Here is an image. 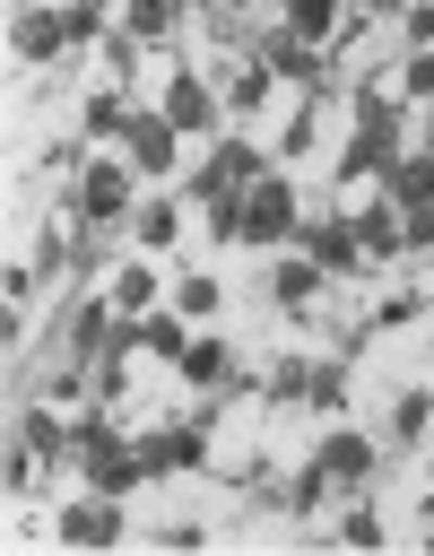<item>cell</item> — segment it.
Instances as JSON below:
<instances>
[{"instance_id": "obj_1", "label": "cell", "mask_w": 434, "mask_h": 556, "mask_svg": "<svg viewBox=\"0 0 434 556\" xmlns=\"http://www.w3.org/2000/svg\"><path fill=\"white\" fill-rule=\"evenodd\" d=\"M391 165H399V113L365 96V113H356V148L339 156V174H347V182H365V174H391Z\"/></svg>"}, {"instance_id": "obj_2", "label": "cell", "mask_w": 434, "mask_h": 556, "mask_svg": "<svg viewBox=\"0 0 434 556\" xmlns=\"http://www.w3.org/2000/svg\"><path fill=\"white\" fill-rule=\"evenodd\" d=\"M304 217H295V182H278V174H260V182H243V243H286Z\"/></svg>"}, {"instance_id": "obj_3", "label": "cell", "mask_w": 434, "mask_h": 556, "mask_svg": "<svg viewBox=\"0 0 434 556\" xmlns=\"http://www.w3.org/2000/svg\"><path fill=\"white\" fill-rule=\"evenodd\" d=\"M295 252H312L330 278H365V252H356V226H347V217H312V226H295Z\"/></svg>"}, {"instance_id": "obj_4", "label": "cell", "mask_w": 434, "mask_h": 556, "mask_svg": "<svg viewBox=\"0 0 434 556\" xmlns=\"http://www.w3.org/2000/svg\"><path fill=\"white\" fill-rule=\"evenodd\" d=\"M191 313H130L122 321V356H156V365H182V348H191V330H182Z\"/></svg>"}, {"instance_id": "obj_5", "label": "cell", "mask_w": 434, "mask_h": 556, "mask_svg": "<svg viewBox=\"0 0 434 556\" xmlns=\"http://www.w3.org/2000/svg\"><path fill=\"white\" fill-rule=\"evenodd\" d=\"M122 139H130V165H139V174H174V139H182V130L165 122V104H156V113H130Z\"/></svg>"}, {"instance_id": "obj_6", "label": "cell", "mask_w": 434, "mask_h": 556, "mask_svg": "<svg viewBox=\"0 0 434 556\" xmlns=\"http://www.w3.org/2000/svg\"><path fill=\"white\" fill-rule=\"evenodd\" d=\"M165 122H174V130H217V96H208V87L182 70V78L165 87Z\"/></svg>"}, {"instance_id": "obj_7", "label": "cell", "mask_w": 434, "mask_h": 556, "mask_svg": "<svg viewBox=\"0 0 434 556\" xmlns=\"http://www.w3.org/2000/svg\"><path fill=\"white\" fill-rule=\"evenodd\" d=\"M122 200H130V174H122V165H87V182H78V208H87V226L122 217Z\"/></svg>"}, {"instance_id": "obj_8", "label": "cell", "mask_w": 434, "mask_h": 556, "mask_svg": "<svg viewBox=\"0 0 434 556\" xmlns=\"http://www.w3.org/2000/svg\"><path fill=\"white\" fill-rule=\"evenodd\" d=\"M321 278H330V269H321V261H304V252H286V261H278V269H269V295H278V304H286V313H304V304H312V295H321Z\"/></svg>"}, {"instance_id": "obj_9", "label": "cell", "mask_w": 434, "mask_h": 556, "mask_svg": "<svg viewBox=\"0 0 434 556\" xmlns=\"http://www.w3.org/2000/svg\"><path fill=\"white\" fill-rule=\"evenodd\" d=\"M113 504H122V495H95V486H87V504L61 513V539H95V547L122 539V513H113Z\"/></svg>"}, {"instance_id": "obj_10", "label": "cell", "mask_w": 434, "mask_h": 556, "mask_svg": "<svg viewBox=\"0 0 434 556\" xmlns=\"http://www.w3.org/2000/svg\"><path fill=\"white\" fill-rule=\"evenodd\" d=\"M269 70H278V78H295V87H321V70H330V61H321L312 43H295V35H269Z\"/></svg>"}, {"instance_id": "obj_11", "label": "cell", "mask_w": 434, "mask_h": 556, "mask_svg": "<svg viewBox=\"0 0 434 556\" xmlns=\"http://www.w3.org/2000/svg\"><path fill=\"white\" fill-rule=\"evenodd\" d=\"M9 43H17V52H26V61H52V52H61V43H69V26H61V17H43V9H26V17H17V35H9Z\"/></svg>"}, {"instance_id": "obj_12", "label": "cell", "mask_w": 434, "mask_h": 556, "mask_svg": "<svg viewBox=\"0 0 434 556\" xmlns=\"http://www.w3.org/2000/svg\"><path fill=\"white\" fill-rule=\"evenodd\" d=\"M182 374H191L200 391H217V382H234V356H226V339H191V348H182Z\"/></svg>"}, {"instance_id": "obj_13", "label": "cell", "mask_w": 434, "mask_h": 556, "mask_svg": "<svg viewBox=\"0 0 434 556\" xmlns=\"http://www.w3.org/2000/svg\"><path fill=\"white\" fill-rule=\"evenodd\" d=\"M347 226H356V252H399V243H408V226H399L391 208H356Z\"/></svg>"}, {"instance_id": "obj_14", "label": "cell", "mask_w": 434, "mask_h": 556, "mask_svg": "<svg viewBox=\"0 0 434 556\" xmlns=\"http://www.w3.org/2000/svg\"><path fill=\"white\" fill-rule=\"evenodd\" d=\"M321 460H330V478L365 486V469H373V443H365V434H330V443H321Z\"/></svg>"}, {"instance_id": "obj_15", "label": "cell", "mask_w": 434, "mask_h": 556, "mask_svg": "<svg viewBox=\"0 0 434 556\" xmlns=\"http://www.w3.org/2000/svg\"><path fill=\"white\" fill-rule=\"evenodd\" d=\"M391 200H399V208L434 200V156H399V165H391Z\"/></svg>"}, {"instance_id": "obj_16", "label": "cell", "mask_w": 434, "mask_h": 556, "mask_svg": "<svg viewBox=\"0 0 434 556\" xmlns=\"http://www.w3.org/2000/svg\"><path fill=\"white\" fill-rule=\"evenodd\" d=\"M330 17H339V0H286V35H295V43H321Z\"/></svg>"}, {"instance_id": "obj_17", "label": "cell", "mask_w": 434, "mask_h": 556, "mask_svg": "<svg viewBox=\"0 0 434 556\" xmlns=\"http://www.w3.org/2000/svg\"><path fill=\"white\" fill-rule=\"evenodd\" d=\"M321 486H330V460H304V469H295V478L278 486V504H295V513H312V504H321Z\"/></svg>"}, {"instance_id": "obj_18", "label": "cell", "mask_w": 434, "mask_h": 556, "mask_svg": "<svg viewBox=\"0 0 434 556\" xmlns=\"http://www.w3.org/2000/svg\"><path fill=\"white\" fill-rule=\"evenodd\" d=\"M113 304H122V313H148V304H156V278H148L139 261H130V269H113Z\"/></svg>"}, {"instance_id": "obj_19", "label": "cell", "mask_w": 434, "mask_h": 556, "mask_svg": "<svg viewBox=\"0 0 434 556\" xmlns=\"http://www.w3.org/2000/svg\"><path fill=\"white\" fill-rule=\"evenodd\" d=\"M217 295H226V287H217L208 269H191V278L174 287V313H191V321H200V313H217Z\"/></svg>"}, {"instance_id": "obj_20", "label": "cell", "mask_w": 434, "mask_h": 556, "mask_svg": "<svg viewBox=\"0 0 434 556\" xmlns=\"http://www.w3.org/2000/svg\"><path fill=\"white\" fill-rule=\"evenodd\" d=\"M17 434H26V452H61V443H69L52 408H26V417H17Z\"/></svg>"}, {"instance_id": "obj_21", "label": "cell", "mask_w": 434, "mask_h": 556, "mask_svg": "<svg viewBox=\"0 0 434 556\" xmlns=\"http://www.w3.org/2000/svg\"><path fill=\"white\" fill-rule=\"evenodd\" d=\"M174 235H182V217H174L165 200H156V208H139V243H148V252H165Z\"/></svg>"}, {"instance_id": "obj_22", "label": "cell", "mask_w": 434, "mask_h": 556, "mask_svg": "<svg viewBox=\"0 0 434 556\" xmlns=\"http://www.w3.org/2000/svg\"><path fill=\"white\" fill-rule=\"evenodd\" d=\"M226 104H234V113H252V104H269V70H234V87H226Z\"/></svg>"}, {"instance_id": "obj_23", "label": "cell", "mask_w": 434, "mask_h": 556, "mask_svg": "<svg viewBox=\"0 0 434 556\" xmlns=\"http://www.w3.org/2000/svg\"><path fill=\"white\" fill-rule=\"evenodd\" d=\"M61 26H69V43H95V35H104V9L78 0V9H61Z\"/></svg>"}, {"instance_id": "obj_24", "label": "cell", "mask_w": 434, "mask_h": 556, "mask_svg": "<svg viewBox=\"0 0 434 556\" xmlns=\"http://www.w3.org/2000/svg\"><path fill=\"white\" fill-rule=\"evenodd\" d=\"M174 26V0H130V35H165Z\"/></svg>"}, {"instance_id": "obj_25", "label": "cell", "mask_w": 434, "mask_h": 556, "mask_svg": "<svg viewBox=\"0 0 434 556\" xmlns=\"http://www.w3.org/2000/svg\"><path fill=\"white\" fill-rule=\"evenodd\" d=\"M269 148H278V156H304V148H312V113H304V104H295V122H286V130H278V139H269Z\"/></svg>"}, {"instance_id": "obj_26", "label": "cell", "mask_w": 434, "mask_h": 556, "mask_svg": "<svg viewBox=\"0 0 434 556\" xmlns=\"http://www.w3.org/2000/svg\"><path fill=\"white\" fill-rule=\"evenodd\" d=\"M425 417H434V400H425V391H408V400H399V417H391V426H399V434H408V443H417V434H425Z\"/></svg>"}, {"instance_id": "obj_27", "label": "cell", "mask_w": 434, "mask_h": 556, "mask_svg": "<svg viewBox=\"0 0 434 556\" xmlns=\"http://www.w3.org/2000/svg\"><path fill=\"white\" fill-rule=\"evenodd\" d=\"M0 486H9V495H17V486H35V452H17V443H9V460H0Z\"/></svg>"}, {"instance_id": "obj_28", "label": "cell", "mask_w": 434, "mask_h": 556, "mask_svg": "<svg viewBox=\"0 0 434 556\" xmlns=\"http://www.w3.org/2000/svg\"><path fill=\"white\" fill-rule=\"evenodd\" d=\"M408 96H417V104H434V43L408 61Z\"/></svg>"}, {"instance_id": "obj_29", "label": "cell", "mask_w": 434, "mask_h": 556, "mask_svg": "<svg viewBox=\"0 0 434 556\" xmlns=\"http://www.w3.org/2000/svg\"><path fill=\"white\" fill-rule=\"evenodd\" d=\"M408 43H434V0H425V9H408Z\"/></svg>"}, {"instance_id": "obj_30", "label": "cell", "mask_w": 434, "mask_h": 556, "mask_svg": "<svg viewBox=\"0 0 434 556\" xmlns=\"http://www.w3.org/2000/svg\"><path fill=\"white\" fill-rule=\"evenodd\" d=\"M425 156H434V130H425Z\"/></svg>"}, {"instance_id": "obj_31", "label": "cell", "mask_w": 434, "mask_h": 556, "mask_svg": "<svg viewBox=\"0 0 434 556\" xmlns=\"http://www.w3.org/2000/svg\"><path fill=\"white\" fill-rule=\"evenodd\" d=\"M373 9H382V0H373Z\"/></svg>"}]
</instances>
